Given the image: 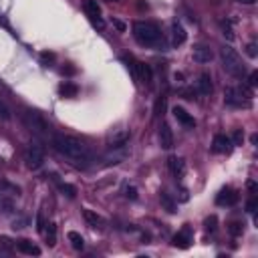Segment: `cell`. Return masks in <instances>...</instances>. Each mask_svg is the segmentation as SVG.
I'll return each mask as SVG.
<instances>
[{
  "label": "cell",
  "instance_id": "obj_14",
  "mask_svg": "<svg viewBox=\"0 0 258 258\" xmlns=\"http://www.w3.org/2000/svg\"><path fill=\"white\" fill-rule=\"evenodd\" d=\"M174 117L184 125V127H188V129H192V127H196V121H194V117L184 109V107H174Z\"/></svg>",
  "mask_w": 258,
  "mask_h": 258
},
{
  "label": "cell",
  "instance_id": "obj_8",
  "mask_svg": "<svg viewBox=\"0 0 258 258\" xmlns=\"http://www.w3.org/2000/svg\"><path fill=\"white\" fill-rule=\"evenodd\" d=\"M224 101H226V105H232V107L248 105L246 101H242V89H234V87H228V89H226V93H224Z\"/></svg>",
  "mask_w": 258,
  "mask_h": 258
},
{
  "label": "cell",
  "instance_id": "obj_30",
  "mask_svg": "<svg viewBox=\"0 0 258 258\" xmlns=\"http://www.w3.org/2000/svg\"><path fill=\"white\" fill-rule=\"evenodd\" d=\"M10 248V240L6 236H0V250H8Z\"/></svg>",
  "mask_w": 258,
  "mask_h": 258
},
{
  "label": "cell",
  "instance_id": "obj_13",
  "mask_svg": "<svg viewBox=\"0 0 258 258\" xmlns=\"http://www.w3.org/2000/svg\"><path fill=\"white\" fill-rule=\"evenodd\" d=\"M236 202H238V194H236L234 190H230V188L222 190V192L218 194V198H216V204H218V206H234Z\"/></svg>",
  "mask_w": 258,
  "mask_h": 258
},
{
  "label": "cell",
  "instance_id": "obj_22",
  "mask_svg": "<svg viewBox=\"0 0 258 258\" xmlns=\"http://www.w3.org/2000/svg\"><path fill=\"white\" fill-rule=\"evenodd\" d=\"M67 238H69V242H71V246H73L75 250H83L85 240H83V236H81L79 232H69V234H67Z\"/></svg>",
  "mask_w": 258,
  "mask_h": 258
},
{
  "label": "cell",
  "instance_id": "obj_34",
  "mask_svg": "<svg viewBox=\"0 0 258 258\" xmlns=\"http://www.w3.org/2000/svg\"><path fill=\"white\" fill-rule=\"evenodd\" d=\"M246 210H248V212H254V210H256V200H254V198H252V200H248Z\"/></svg>",
  "mask_w": 258,
  "mask_h": 258
},
{
  "label": "cell",
  "instance_id": "obj_20",
  "mask_svg": "<svg viewBox=\"0 0 258 258\" xmlns=\"http://www.w3.org/2000/svg\"><path fill=\"white\" fill-rule=\"evenodd\" d=\"M83 216H85L87 224H89V226H93V228H103V226H105V220H103L99 214H95L93 210H85V212H83Z\"/></svg>",
  "mask_w": 258,
  "mask_h": 258
},
{
  "label": "cell",
  "instance_id": "obj_9",
  "mask_svg": "<svg viewBox=\"0 0 258 258\" xmlns=\"http://www.w3.org/2000/svg\"><path fill=\"white\" fill-rule=\"evenodd\" d=\"M190 244H192V230H190V226H184V228L174 236V246L186 250V248H190Z\"/></svg>",
  "mask_w": 258,
  "mask_h": 258
},
{
  "label": "cell",
  "instance_id": "obj_5",
  "mask_svg": "<svg viewBox=\"0 0 258 258\" xmlns=\"http://www.w3.org/2000/svg\"><path fill=\"white\" fill-rule=\"evenodd\" d=\"M129 158V145L123 143V145H115L111 147V151L107 153L105 158H103V162H105V166H115V164H121Z\"/></svg>",
  "mask_w": 258,
  "mask_h": 258
},
{
  "label": "cell",
  "instance_id": "obj_28",
  "mask_svg": "<svg viewBox=\"0 0 258 258\" xmlns=\"http://www.w3.org/2000/svg\"><path fill=\"white\" fill-rule=\"evenodd\" d=\"M242 141H244V133L240 129H236L234 131V137H232V145H240Z\"/></svg>",
  "mask_w": 258,
  "mask_h": 258
},
{
  "label": "cell",
  "instance_id": "obj_15",
  "mask_svg": "<svg viewBox=\"0 0 258 258\" xmlns=\"http://www.w3.org/2000/svg\"><path fill=\"white\" fill-rule=\"evenodd\" d=\"M16 250L26 254V256H38L40 254V248L34 242H30V240H18L16 242Z\"/></svg>",
  "mask_w": 258,
  "mask_h": 258
},
{
  "label": "cell",
  "instance_id": "obj_25",
  "mask_svg": "<svg viewBox=\"0 0 258 258\" xmlns=\"http://www.w3.org/2000/svg\"><path fill=\"white\" fill-rule=\"evenodd\" d=\"M160 200H162V204L166 206V210H168V212H176V204L170 200V196H168L166 192H162V194H160Z\"/></svg>",
  "mask_w": 258,
  "mask_h": 258
},
{
  "label": "cell",
  "instance_id": "obj_4",
  "mask_svg": "<svg viewBox=\"0 0 258 258\" xmlns=\"http://www.w3.org/2000/svg\"><path fill=\"white\" fill-rule=\"evenodd\" d=\"M24 162L28 170H38L44 162V149L40 143H30L24 151Z\"/></svg>",
  "mask_w": 258,
  "mask_h": 258
},
{
  "label": "cell",
  "instance_id": "obj_29",
  "mask_svg": "<svg viewBox=\"0 0 258 258\" xmlns=\"http://www.w3.org/2000/svg\"><path fill=\"white\" fill-rule=\"evenodd\" d=\"M61 192H65L69 198H75V194H77V190H75L73 186H67V184H63V186H61Z\"/></svg>",
  "mask_w": 258,
  "mask_h": 258
},
{
  "label": "cell",
  "instance_id": "obj_33",
  "mask_svg": "<svg viewBox=\"0 0 258 258\" xmlns=\"http://www.w3.org/2000/svg\"><path fill=\"white\" fill-rule=\"evenodd\" d=\"M125 196H127V198H131V200H135V198H137V190L131 186V188H127V190H125Z\"/></svg>",
  "mask_w": 258,
  "mask_h": 258
},
{
  "label": "cell",
  "instance_id": "obj_3",
  "mask_svg": "<svg viewBox=\"0 0 258 258\" xmlns=\"http://www.w3.org/2000/svg\"><path fill=\"white\" fill-rule=\"evenodd\" d=\"M220 59H222V65H224L226 73H230L232 77H242L244 75V71H246L244 63L232 46H222L220 48Z\"/></svg>",
  "mask_w": 258,
  "mask_h": 258
},
{
  "label": "cell",
  "instance_id": "obj_10",
  "mask_svg": "<svg viewBox=\"0 0 258 258\" xmlns=\"http://www.w3.org/2000/svg\"><path fill=\"white\" fill-rule=\"evenodd\" d=\"M186 38H188L186 28L182 26V22L174 20V22H172V44H174V46H180V44L186 42Z\"/></svg>",
  "mask_w": 258,
  "mask_h": 258
},
{
  "label": "cell",
  "instance_id": "obj_31",
  "mask_svg": "<svg viewBox=\"0 0 258 258\" xmlns=\"http://www.w3.org/2000/svg\"><path fill=\"white\" fill-rule=\"evenodd\" d=\"M214 224H216V218H214V216H212V218H210V220H206V230H208V232H212V230H214V228H216V226H214Z\"/></svg>",
  "mask_w": 258,
  "mask_h": 258
},
{
  "label": "cell",
  "instance_id": "obj_35",
  "mask_svg": "<svg viewBox=\"0 0 258 258\" xmlns=\"http://www.w3.org/2000/svg\"><path fill=\"white\" fill-rule=\"evenodd\" d=\"M256 79H258V75H256V73H250V81H248V83H250V87H256V85H258V81H256Z\"/></svg>",
  "mask_w": 258,
  "mask_h": 258
},
{
  "label": "cell",
  "instance_id": "obj_21",
  "mask_svg": "<svg viewBox=\"0 0 258 258\" xmlns=\"http://www.w3.org/2000/svg\"><path fill=\"white\" fill-rule=\"evenodd\" d=\"M26 121H28V123H30V127H32V129H36L38 133L46 129L44 121H42V119H40V117H38L36 113H26Z\"/></svg>",
  "mask_w": 258,
  "mask_h": 258
},
{
  "label": "cell",
  "instance_id": "obj_16",
  "mask_svg": "<svg viewBox=\"0 0 258 258\" xmlns=\"http://www.w3.org/2000/svg\"><path fill=\"white\" fill-rule=\"evenodd\" d=\"M198 93L204 95V97L212 93V77H210V73H202L198 77Z\"/></svg>",
  "mask_w": 258,
  "mask_h": 258
},
{
  "label": "cell",
  "instance_id": "obj_24",
  "mask_svg": "<svg viewBox=\"0 0 258 258\" xmlns=\"http://www.w3.org/2000/svg\"><path fill=\"white\" fill-rule=\"evenodd\" d=\"M46 242H48V246H55V244H57V226H55V224H48Z\"/></svg>",
  "mask_w": 258,
  "mask_h": 258
},
{
  "label": "cell",
  "instance_id": "obj_19",
  "mask_svg": "<svg viewBox=\"0 0 258 258\" xmlns=\"http://www.w3.org/2000/svg\"><path fill=\"white\" fill-rule=\"evenodd\" d=\"M170 170L176 178H184L186 174V162L182 158H170Z\"/></svg>",
  "mask_w": 258,
  "mask_h": 258
},
{
  "label": "cell",
  "instance_id": "obj_38",
  "mask_svg": "<svg viewBox=\"0 0 258 258\" xmlns=\"http://www.w3.org/2000/svg\"><path fill=\"white\" fill-rule=\"evenodd\" d=\"M105 2H119V0H105Z\"/></svg>",
  "mask_w": 258,
  "mask_h": 258
},
{
  "label": "cell",
  "instance_id": "obj_17",
  "mask_svg": "<svg viewBox=\"0 0 258 258\" xmlns=\"http://www.w3.org/2000/svg\"><path fill=\"white\" fill-rule=\"evenodd\" d=\"M133 75H135V79H139V81H143V83H151V69L147 67V65H143V63H135L133 65Z\"/></svg>",
  "mask_w": 258,
  "mask_h": 258
},
{
  "label": "cell",
  "instance_id": "obj_37",
  "mask_svg": "<svg viewBox=\"0 0 258 258\" xmlns=\"http://www.w3.org/2000/svg\"><path fill=\"white\" fill-rule=\"evenodd\" d=\"M240 2H244V4H254L256 0H240Z\"/></svg>",
  "mask_w": 258,
  "mask_h": 258
},
{
  "label": "cell",
  "instance_id": "obj_11",
  "mask_svg": "<svg viewBox=\"0 0 258 258\" xmlns=\"http://www.w3.org/2000/svg\"><path fill=\"white\" fill-rule=\"evenodd\" d=\"M158 137H160V145H162L164 149H172V147H174V133H172V129H170L168 123H164V125L160 127Z\"/></svg>",
  "mask_w": 258,
  "mask_h": 258
},
{
  "label": "cell",
  "instance_id": "obj_6",
  "mask_svg": "<svg viewBox=\"0 0 258 258\" xmlns=\"http://www.w3.org/2000/svg\"><path fill=\"white\" fill-rule=\"evenodd\" d=\"M83 8H85V12H87V16H89V20H91L93 26H97L99 30L105 28V22L101 20V8L97 4V0H85Z\"/></svg>",
  "mask_w": 258,
  "mask_h": 258
},
{
  "label": "cell",
  "instance_id": "obj_12",
  "mask_svg": "<svg viewBox=\"0 0 258 258\" xmlns=\"http://www.w3.org/2000/svg\"><path fill=\"white\" fill-rule=\"evenodd\" d=\"M212 149L216 153H228L232 149V139L228 135H216L212 141Z\"/></svg>",
  "mask_w": 258,
  "mask_h": 258
},
{
  "label": "cell",
  "instance_id": "obj_27",
  "mask_svg": "<svg viewBox=\"0 0 258 258\" xmlns=\"http://www.w3.org/2000/svg\"><path fill=\"white\" fill-rule=\"evenodd\" d=\"M0 119H4V121H8V119H10V109L4 105L2 101H0Z\"/></svg>",
  "mask_w": 258,
  "mask_h": 258
},
{
  "label": "cell",
  "instance_id": "obj_36",
  "mask_svg": "<svg viewBox=\"0 0 258 258\" xmlns=\"http://www.w3.org/2000/svg\"><path fill=\"white\" fill-rule=\"evenodd\" d=\"M113 24H115V26H117V28H119V30H125V24H123V22H119V20H115V22H113Z\"/></svg>",
  "mask_w": 258,
  "mask_h": 258
},
{
  "label": "cell",
  "instance_id": "obj_1",
  "mask_svg": "<svg viewBox=\"0 0 258 258\" xmlns=\"http://www.w3.org/2000/svg\"><path fill=\"white\" fill-rule=\"evenodd\" d=\"M53 145H55V149L61 153L63 158H67L71 164H75V166H87L89 164V160H91V151H89V147L81 141V139H77V137H71V135H55L53 137Z\"/></svg>",
  "mask_w": 258,
  "mask_h": 258
},
{
  "label": "cell",
  "instance_id": "obj_26",
  "mask_svg": "<svg viewBox=\"0 0 258 258\" xmlns=\"http://www.w3.org/2000/svg\"><path fill=\"white\" fill-rule=\"evenodd\" d=\"M228 230H230V234H234V236H240V234L244 232V224H240V222H232Z\"/></svg>",
  "mask_w": 258,
  "mask_h": 258
},
{
  "label": "cell",
  "instance_id": "obj_32",
  "mask_svg": "<svg viewBox=\"0 0 258 258\" xmlns=\"http://www.w3.org/2000/svg\"><path fill=\"white\" fill-rule=\"evenodd\" d=\"M246 48H248V55L254 59V57H256V42H248V46H246Z\"/></svg>",
  "mask_w": 258,
  "mask_h": 258
},
{
  "label": "cell",
  "instance_id": "obj_2",
  "mask_svg": "<svg viewBox=\"0 0 258 258\" xmlns=\"http://www.w3.org/2000/svg\"><path fill=\"white\" fill-rule=\"evenodd\" d=\"M133 36L143 46H158L162 42V30H160L158 24H153V22L137 20L133 24Z\"/></svg>",
  "mask_w": 258,
  "mask_h": 258
},
{
  "label": "cell",
  "instance_id": "obj_23",
  "mask_svg": "<svg viewBox=\"0 0 258 258\" xmlns=\"http://www.w3.org/2000/svg\"><path fill=\"white\" fill-rule=\"evenodd\" d=\"M77 85L75 83H63L61 85V95H65V97H75L77 95Z\"/></svg>",
  "mask_w": 258,
  "mask_h": 258
},
{
  "label": "cell",
  "instance_id": "obj_18",
  "mask_svg": "<svg viewBox=\"0 0 258 258\" xmlns=\"http://www.w3.org/2000/svg\"><path fill=\"white\" fill-rule=\"evenodd\" d=\"M129 141V129H115L111 135H109V145L115 147V145H123Z\"/></svg>",
  "mask_w": 258,
  "mask_h": 258
},
{
  "label": "cell",
  "instance_id": "obj_7",
  "mask_svg": "<svg viewBox=\"0 0 258 258\" xmlns=\"http://www.w3.org/2000/svg\"><path fill=\"white\" fill-rule=\"evenodd\" d=\"M212 59H214V53H212L210 46H206V44H196L194 46V61L196 63L206 65V63H210Z\"/></svg>",
  "mask_w": 258,
  "mask_h": 258
}]
</instances>
